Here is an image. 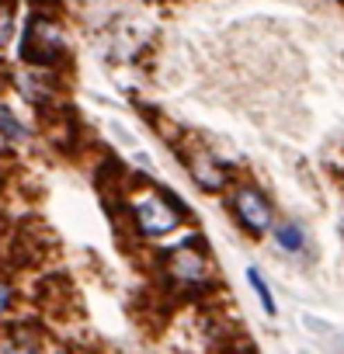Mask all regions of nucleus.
I'll use <instances>...</instances> for the list:
<instances>
[{
	"instance_id": "f257e3e1",
	"label": "nucleus",
	"mask_w": 344,
	"mask_h": 354,
	"mask_svg": "<svg viewBox=\"0 0 344 354\" xmlns=\"http://www.w3.org/2000/svg\"><path fill=\"white\" fill-rule=\"evenodd\" d=\"M21 56H25L32 66H49V63H56V59L63 56V46H60V39H56L42 21H35V25L28 28L25 42H21Z\"/></svg>"
},
{
	"instance_id": "f03ea898",
	"label": "nucleus",
	"mask_w": 344,
	"mask_h": 354,
	"mask_svg": "<svg viewBox=\"0 0 344 354\" xmlns=\"http://www.w3.org/2000/svg\"><path fill=\"white\" fill-rule=\"evenodd\" d=\"M136 223H139V230L146 236H163V233H170V230L178 226V216L170 212L160 198L146 195V198L136 202Z\"/></svg>"
},
{
	"instance_id": "7ed1b4c3",
	"label": "nucleus",
	"mask_w": 344,
	"mask_h": 354,
	"mask_svg": "<svg viewBox=\"0 0 344 354\" xmlns=\"http://www.w3.org/2000/svg\"><path fill=\"white\" fill-rule=\"evenodd\" d=\"M233 209H237V219H240L251 233H264V230L271 226V209H268L264 195H257V192H251V188L237 192Z\"/></svg>"
},
{
	"instance_id": "20e7f679",
	"label": "nucleus",
	"mask_w": 344,
	"mask_h": 354,
	"mask_svg": "<svg viewBox=\"0 0 344 354\" xmlns=\"http://www.w3.org/2000/svg\"><path fill=\"white\" fill-rule=\"evenodd\" d=\"M185 163H188V170H192V177L202 185V188H209V192H219L223 185H226V170L209 156V149H195L192 156H185Z\"/></svg>"
},
{
	"instance_id": "39448f33",
	"label": "nucleus",
	"mask_w": 344,
	"mask_h": 354,
	"mask_svg": "<svg viewBox=\"0 0 344 354\" xmlns=\"http://www.w3.org/2000/svg\"><path fill=\"white\" fill-rule=\"evenodd\" d=\"M170 271H174V278L185 281V285H202L206 281V257L192 254V250H178L170 257Z\"/></svg>"
},
{
	"instance_id": "423d86ee",
	"label": "nucleus",
	"mask_w": 344,
	"mask_h": 354,
	"mask_svg": "<svg viewBox=\"0 0 344 354\" xmlns=\"http://www.w3.org/2000/svg\"><path fill=\"white\" fill-rule=\"evenodd\" d=\"M278 243H282V250H299L302 247V230L299 226H282L278 230Z\"/></svg>"
},
{
	"instance_id": "0eeeda50",
	"label": "nucleus",
	"mask_w": 344,
	"mask_h": 354,
	"mask_svg": "<svg viewBox=\"0 0 344 354\" xmlns=\"http://www.w3.org/2000/svg\"><path fill=\"white\" fill-rule=\"evenodd\" d=\"M15 139H21V125H18V118L11 115V108H4V146H11Z\"/></svg>"
},
{
	"instance_id": "6e6552de",
	"label": "nucleus",
	"mask_w": 344,
	"mask_h": 354,
	"mask_svg": "<svg viewBox=\"0 0 344 354\" xmlns=\"http://www.w3.org/2000/svg\"><path fill=\"white\" fill-rule=\"evenodd\" d=\"M251 281H254V288H257V299L264 302V309H268V313H275V302H271V292H268V285L261 281V274H257V271H251Z\"/></svg>"
}]
</instances>
